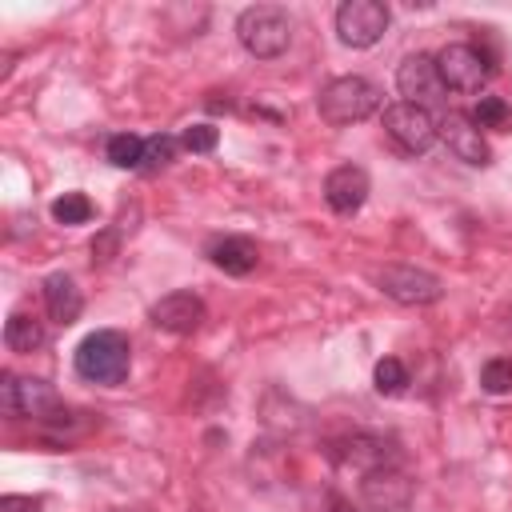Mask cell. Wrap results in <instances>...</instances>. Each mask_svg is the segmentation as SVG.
Instances as JSON below:
<instances>
[{"label": "cell", "instance_id": "cell-1", "mask_svg": "<svg viewBox=\"0 0 512 512\" xmlns=\"http://www.w3.org/2000/svg\"><path fill=\"white\" fill-rule=\"evenodd\" d=\"M72 364H76V376H80V380L116 388V384L128 380V368H132V344H128L124 332H116V328H100V332H88V336L76 344Z\"/></svg>", "mask_w": 512, "mask_h": 512}, {"label": "cell", "instance_id": "cell-2", "mask_svg": "<svg viewBox=\"0 0 512 512\" xmlns=\"http://www.w3.org/2000/svg\"><path fill=\"white\" fill-rule=\"evenodd\" d=\"M380 108V88L364 76H336L320 88L316 96V112L324 124L344 128V124H360Z\"/></svg>", "mask_w": 512, "mask_h": 512}, {"label": "cell", "instance_id": "cell-3", "mask_svg": "<svg viewBox=\"0 0 512 512\" xmlns=\"http://www.w3.org/2000/svg\"><path fill=\"white\" fill-rule=\"evenodd\" d=\"M236 36L248 56L276 60L292 44V16L280 4H252L236 16Z\"/></svg>", "mask_w": 512, "mask_h": 512}, {"label": "cell", "instance_id": "cell-4", "mask_svg": "<svg viewBox=\"0 0 512 512\" xmlns=\"http://www.w3.org/2000/svg\"><path fill=\"white\" fill-rule=\"evenodd\" d=\"M0 408H4V416H16V420L28 416V420L48 424L64 404H60V396L52 392L48 380L4 372V376H0Z\"/></svg>", "mask_w": 512, "mask_h": 512}, {"label": "cell", "instance_id": "cell-5", "mask_svg": "<svg viewBox=\"0 0 512 512\" xmlns=\"http://www.w3.org/2000/svg\"><path fill=\"white\" fill-rule=\"evenodd\" d=\"M372 284L392 296L396 304H436L444 296V280L428 268H416V264H384V268H372Z\"/></svg>", "mask_w": 512, "mask_h": 512}, {"label": "cell", "instance_id": "cell-6", "mask_svg": "<svg viewBox=\"0 0 512 512\" xmlns=\"http://www.w3.org/2000/svg\"><path fill=\"white\" fill-rule=\"evenodd\" d=\"M384 132H388V140H392L400 152L420 156V152H428V148L436 144L440 124H436V116H432L428 108L400 100V104H388V108H384Z\"/></svg>", "mask_w": 512, "mask_h": 512}, {"label": "cell", "instance_id": "cell-7", "mask_svg": "<svg viewBox=\"0 0 512 512\" xmlns=\"http://www.w3.org/2000/svg\"><path fill=\"white\" fill-rule=\"evenodd\" d=\"M328 456L344 468H356L360 476L372 468H384V464H400V448L384 432H348L328 444Z\"/></svg>", "mask_w": 512, "mask_h": 512}, {"label": "cell", "instance_id": "cell-8", "mask_svg": "<svg viewBox=\"0 0 512 512\" xmlns=\"http://www.w3.org/2000/svg\"><path fill=\"white\" fill-rule=\"evenodd\" d=\"M436 72L440 84L452 92H480L484 80L492 76V60L476 44H444L436 52Z\"/></svg>", "mask_w": 512, "mask_h": 512}, {"label": "cell", "instance_id": "cell-9", "mask_svg": "<svg viewBox=\"0 0 512 512\" xmlns=\"http://www.w3.org/2000/svg\"><path fill=\"white\" fill-rule=\"evenodd\" d=\"M412 496H416V484L400 464H384L360 476V500L368 512H408Z\"/></svg>", "mask_w": 512, "mask_h": 512}, {"label": "cell", "instance_id": "cell-10", "mask_svg": "<svg viewBox=\"0 0 512 512\" xmlns=\"http://www.w3.org/2000/svg\"><path fill=\"white\" fill-rule=\"evenodd\" d=\"M388 4L380 0H344L336 8V36L348 48H372L388 28Z\"/></svg>", "mask_w": 512, "mask_h": 512}, {"label": "cell", "instance_id": "cell-11", "mask_svg": "<svg viewBox=\"0 0 512 512\" xmlns=\"http://www.w3.org/2000/svg\"><path fill=\"white\" fill-rule=\"evenodd\" d=\"M396 88H400L404 104H420V108L436 104L440 92H444L440 72H436V56H428V52H412V56H404L400 68H396Z\"/></svg>", "mask_w": 512, "mask_h": 512}, {"label": "cell", "instance_id": "cell-12", "mask_svg": "<svg viewBox=\"0 0 512 512\" xmlns=\"http://www.w3.org/2000/svg\"><path fill=\"white\" fill-rule=\"evenodd\" d=\"M204 316H208V308H204V300L196 292H168L148 312V320L168 336H192L204 324Z\"/></svg>", "mask_w": 512, "mask_h": 512}, {"label": "cell", "instance_id": "cell-13", "mask_svg": "<svg viewBox=\"0 0 512 512\" xmlns=\"http://www.w3.org/2000/svg\"><path fill=\"white\" fill-rule=\"evenodd\" d=\"M368 192H372V180H368V172H364L360 164H340V168H332V172L324 176V204H328L336 216L360 212L364 200H368Z\"/></svg>", "mask_w": 512, "mask_h": 512}, {"label": "cell", "instance_id": "cell-14", "mask_svg": "<svg viewBox=\"0 0 512 512\" xmlns=\"http://www.w3.org/2000/svg\"><path fill=\"white\" fill-rule=\"evenodd\" d=\"M440 140L448 144V152H452L456 160H464V164H472V168H488V164H492V152H488V144H484V136H480V128L472 124L468 112H444V120H440Z\"/></svg>", "mask_w": 512, "mask_h": 512}, {"label": "cell", "instance_id": "cell-15", "mask_svg": "<svg viewBox=\"0 0 512 512\" xmlns=\"http://www.w3.org/2000/svg\"><path fill=\"white\" fill-rule=\"evenodd\" d=\"M204 256L224 272V276H248L260 264V248L248 236H216L208 240Z\"/></svg>", "mask_w": 512, "mask_h": 512}, {"label": "cell", "instance_id": "cell-16", "mask_svg": "<svg viewBox=\"0 0 512 512\" xmlns=\"http://www.w3.org/2000/svg\"><path fill=\"white\" fill-rule=\"evenodd\" d=\"M44 308H48V316H52L56 324H64V328L80 320L84 296H80V288H76V280H72L68 272L44 276Z\"/></svg>", "mask_w": 512, "mask_h": 512}, {"label": "cell", "instance_id": "cell-17", "mask_svg": "<svg viewBox=\"0 0 512 512\" xmlns=\"http://www.w3.org/2000/svg\"><path fill=\"white\" fill-rule=\"evenodd\" d=\"M44 340H48V332H44V324H40L36 316H28V312H12V316H8V324H4V344H8L12 352H36V348H44Z\"/></svg>", "mask_w": 512, "mask_h": 512}, {"label": "cell", "instance_id": "cell-18", "mask_svg": "<svg viewBox=\"0 0 512 512\" xmlns=\"http://www.w3.org/2000/svg\"><path fill=\"white\" fill-rule=\"evenodd\" d=\"M104 156H108L116 168H140V160H144V140L132 136V132H116V136H108Z\"/></svg>", "mask_w": 512, "mask_h": 512}, {"label": "cell", "instance_id": "cell-19", "mask_svg": "<svg viewBox=\"0 0 512 512\" xmlns=\"http://www.w3.org/2000/svg\"><path fill=\"white\" fill-rule=\"evenodd\" d=\"M92 212L96 208H92V200L84 192H64V196L52 200V220L56 224H88Z\"/></svg>", "mask_w": 512, "mask_h": 512}, {"label": "cell", "instance_id": "cell-20", "mask_svg": "<svg viewBox=\"0 0 512 512\" xmlns=\"http://www.w3.org/2000/svg\"><path fill=\"white\" fill-rule=\"evenodd\" d=\"M372 384H376L380 396H400V392L408 388V368H404L396 356H384V360H376V368H372Z\"/></svg>", "mask_w": 512, "mask_h": 512}, {"label": "cell", "instance_id": "cell-21", "mask_svg": "<svg viewBox=\"0 0 512 512\" xmlns=\"http://www.w3.org/2000/svg\"><path fill=\"white\" fill-rule=\"evenodd\" d=\"M472 124H476V128L508 132V128H512V108H508L500 96H480V104L472 108Z\"/></svg>", "mask_w": 512, "mask_h": 512}, {"label": "cell", "instance_id": "cell-22", "mask_svg": "<svg viewBox=\"0 0 512 512\" xmlns=\"http://www.w3.org/2000/svg\"><path fill=\"white\" fill-rule=\"evenodd\" d=\"M480 388H484L488 396H504V392H512V360H508V356L488 360V364L480 368Z\"/></svg>", "mask_w": 512, "mask_h": 512}, {"label": "cell", "instance_id": "cell-23", "mask_svg": "<svg viewBox=\"0 0 512 512\" xmlns=\"http://www.w3.org/2000/svg\"><path fill=\"white\" fill-rule=\"evenodd\" d=\"M172 156H176V140H172V136H164V132H156V136H148V140H144L140 172H156V168H164Z\"/></svg>", "mask_w": 512, "mask_h": 512}, {"label": "cell", "instance_id": "cell-24", "mask_svg": "<svg viewBox=\"0 0 512 512\" xmlns=\"http://www.w3.org/2000/svg\"><path fill=\"white\" fill-rule=\"evenodd\" d=\"M180 144H184L188 152H212V148L220 144V128H212V124H192V128L180 132Z\"/></svg>", "mask_w": 512, "mask_h": 512}, {"label": "cell", "instance_id": "cell-25", "mask_svg": "<svg viewBox=\"0 0 512 512\" xmlns=\"http://www.w3.org/2000/svg\"><path fill=\"white\" fill-rule=\"evenodd\" d=\"M116 248H120V232H116V228L100 232V236L92 240V264H108V260L116 256Z\"/></svg>", "mask_w": 512, "mask_h": 512}, {"label": "cell", "instance_id": "cell-26", "mask_svg": "<svg viewBox=\"0 0 512 512\" xmlns=\"http://www.w3.org/2000/svg\"><path fill=\"white\" fill-rule=\"evenodd\" d=\"M0 512H40L36 496H0Z\"/></svg>", "mask_w": 512, "mask_h": 512}, {"label": "cell", "instance_id": "cell-27", "mask_svg": "<svg viewBox=\"0 0 512 512\" xmlns=\"http://www.w3.org/2000/svg\"><path fill=\"white\" fill-rule=\"evenodd\" d=\"M328 508H332V512H356V508H352V504H348L340 492H332V496H328Z\"/></svg>", "mask_w": 512, "mask_h": 512}]
</instances>
